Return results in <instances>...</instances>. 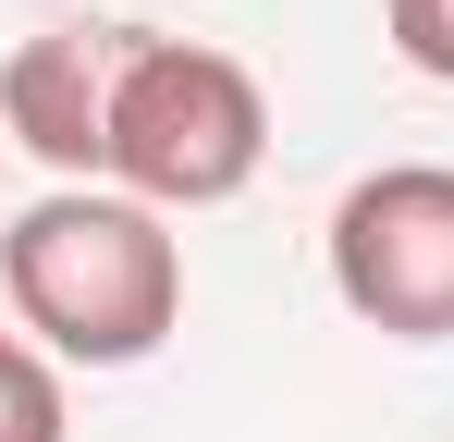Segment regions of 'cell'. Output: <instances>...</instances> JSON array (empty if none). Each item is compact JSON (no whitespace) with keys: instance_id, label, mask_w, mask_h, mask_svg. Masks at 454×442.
Listing matches in <instances>:
<instances>
[{"instance_id":"5b68a950","label":"cell","mask_w":454,"mask_h":442,"mask_svg":"<svg viewBox=\"0 0 454 442\" xmlns=\"http://www.w3.org/2000/svg\"><path fill=\"white\" fill-rule=\"evenodd\" d=\"M0 442H62V368L25 332H0Z\"/></svg>"},{"instance_id":"277c9868","label":"cell","mask_w":454,"mask_h":442,"mask_svg":"<svg viewBox=\"0 0 454 442\" xmlns=\"http://www.w3.org/2000/svg\"><path fill=\"white\" fill-rule=\"evenodd\" d=\"M136 25H37L12 62H0V136L25 160H50L62 185L111 172V86H123Z\"/></svg>"},{"instance_id":"3957f363","label":"cell","mask_w":454,"mask_h":442,"mask_svg":"<svg viewBox=\"0 0 454 442\" xmlns=\"http://www.w3.org/2000/svg\"><path fill=\"white\" fill-rule=\"evenodd\" d=\"M332 295L380 344H454V160H380L332 197Z\"/></svg>"},{"instance_id":"6da1fadb","label":"cell","mask_w":454,"mask_h":442,"mask_svg":"<svg viewBox=\"0 0 454 442\" xmlns=\"http://www.w3.org/2000/svg\"><path fill=\"white\" fill-rule=\"evenodd\" d=\"M0 295L50 368H148L184 332V246L123 185H50L0 233Z\"/></svg>"},{"instance_id":"8992f818","label":"cell","mask_w":454,"mask_h":442,"mask_svg":"<svg viewBox=\"0 0 454 442\" xmlns=\"http://www.w3.org/2000/svg\"><path fill=\"white\" fill-rule=\"evenodd\" d=\"M380 25H393V62L454 86V0H380Z\"/></svg>"},{"instance_id":"7a4b0ae2","label":"cell","mask_w":454,"mask_h":442,"mask_svg":"<svg viewBox=\"0 0 454 442\" xmlns=\"http://www.w3.org/2000/svg\"><path fill=\"white\" fill-rule=\"evenodd\" d=\"M270 160V86L209 50V37H148L123 50V86H111V185L136 209H222L258 185Z\"/></svg>"}]
</instances>
